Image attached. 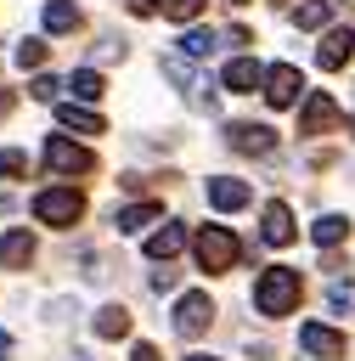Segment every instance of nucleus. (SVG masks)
<instances>
[{
  "label": "nucleus",
  "mask_w": 355,
  "mask_h": 361,
  "mask_svg": "<svg viewBox=\"0 0 355 361\" xmlns=\"http://www.w3.org/2000/svg\"><path fill=\"white\" fill-rule=\"evenodd\" d=\"M254 305H259V316H287V310L299 305V271L270 265V271L254 282Z\"/></svg>",
  "instance_id": "1"
},
{
  "label": "nucleus",
  "mask_w": 355,
  "mask_h": 361,
  "mask_svg": "<svg viewBox=\"0 0 355 361\" xmlns=\"http://www.w3.org/2000/svg\"><path fill=\"white\" fill-rule=\"evenodd\" d=\"M192 254H197V265H203V271H231V265H237V254H242V243H237L225 226H197Z\"/></svg>",
  "instance_id": "2"
},
{
  "label": "nucleus",
  "mask_w": 355,
  "mask_h": 361,
  "mask_svg": "<svg viewBox=\"0 0 355 361\" xmlns=\"http://www.w3.org/2000/svg\"><path fill=\"white\" fill-rule=\"evenodd\" d=\"M34 214H39L45 226H73V220L85 214V197H79L73 186H45V192L34 197Z\"/></svg>",
  "instance_id": "3"
},
{
  "label": "nucleus",
  "mask_w": 355,
  "mask_h": 361,
  "mask_svg": "<svg viewBox=\"0 0 355 361\" xmlns=\"http://www.w3.org/2000/svg\"><path fill=\"white\" fill-rule=\"evenodd\" d=\"M45 164H51L56 175H90V169H96L90 147H79V141H68V135H51V141H45Z\"/></svg>",
  "instance_id": "4"
},
{
  "label": "nucleus",
  "mask_w": 355,
  "mask_h": 361,
  "mask_svg": "<svg viewBox=\"0 0 355 361\" xmlns=\"http://www.w3.org/2000/svg\"><path fill=\"white\" fill-rule=\"evenodd\" d=\"M208 322H214V299H208V293H180V305H175V333H180V338H197Z\"/></svg>",
  "instance_id": "5"
},
{
  "label": "nucleus",
  "mask_w": 355,
  "mask_h": 361,
  "mask_svg": "<svg viewBox=\"0 0 355 361\" xmlns=\"http://www.w3.org/2000/svg\"><path fill=\"white\" fill-rule=\"evenodd\" d=\"M299 90H304V79H299V68H293V62L265 68V102H270V107H293V102H299Z\"/></svg>",
  "instance_id": "6"
},
{
  "label": "nucleus",
  "mask_w": 355,
  "mask_h": 361,
  "mask_svg": "<svg viewBox=\"0 0 355 361\" xmlns=\"http://www.w3.org/2000/svg\"><path fill=\"white\" fill-rule=\"evenodd\" d=\"M338 124V102L327 90H310L304 96V113H299V135H327Z\"/></svg>",
  "instance_id": "7"
},
{
  "label": "nucleus",
  "mask_w": 355,
  "mask_h": 361,
  "mask_svg": "<svg viewBox=\"0 0 355 361\" xmlns=\"http://www.w3.org/2000/svg\"><path fill=\"white\" fill-rule=\"evenodd\" d=\"M299 344H304L316 361H338V355H344V333H338V327H321V322H304V327H299Z\"/></svg>",
  "instance_id": "8"
},
{
  "label": "nucleus",
  "mask_w": 355,
  "mask_h": 361,
  "mask_svg": "<svg viewBox=\"0 0 355 361\" xmlns=\"http://www.w3.org/2000/svg\"><path fill=\"white\" fill-rule=\"evenodd\" d=\"M349 56H355V34H349V28H332V34H327V39L316 45V62H321L327 73H338V68H344Z\"/></svg>",
  "instance_id": "9"
},
{
  "label": "nucleus",
  "mask_w": 355,
  "mask_h": 361,
  "mask_svg": "<svg viewBox=\"0 0 355 361\" xmlns=\"http://www.w3.org/2000/svg\"><path fill=\"white\" fill-rule=\"evenodd\" d=\"M180 248H186V226H175V220H163V226H158V231L147 237V254H152L158 265H169V259H175Z\"/></svg>",
  "instance_id": "10"
},
{
  "label": "nucleus",
  "mask_w": 355,
  "mask_h": 361,
  "mask_svg": "<svg viewBox=\"0 0 355 361\" xmlns=\"http://www.w3.org/2000/svg\"><path fill=\"white\" fill-rule=\"evenodd\" d=\"M231 147L259 158V152H270V147H276V130H270V124H231Z\"/></svg>",
  "instance_id": "11"
},
{
  "label": "nucleus",
  "mask_w": 355,
  "mask_h": 361,
  "mask_svg": "<svg viewBox=\"0 0 355 361\" xmlns=\"http://www.w3.org/2000/svg\"><path fill=\"white\" fill-rule=\"evenodd\" d=\"M248 197H254V192H248V180H231V175H214V180H208V203H214V209H225V214H231V209H242Z\"/></svg>",
  "instance_id": "12"
},
{
  "label": "nucleus",
  "mask_w": 355,
  "mask_h": 361,
  "mask_svg": "<svg viewBox=\"0 0 355 361\" xmlns=\"http://www.w3.org/2000/svg\"><path fill=\"white\" fill-rule=\"evenodd\" d=\"M158 220H163V203H130V209H118V214H113L118 237H130V231H147V226H158Z\"/></svg>",
  "instance_id": "13"
},
{
  "label": "nucleus",
  "mask_w": 355,
  "mask_h": 361,
  "mask_svg": "<svg viewBox=\"0 0 355 361\" xmlns=\"http://www.w3.org/2000/svg\"><path fill=\"white\" fill-rule=\"evenodd\" d=\"M270 248H287L293 243V209L287 203H265V231H259Z\"/></svg>",
  "instance_id": "14"
},
{
  "label": "nucleus",
  "mask_w": 355,
  "mask_h": 361,
  "mask_svg": "<svg viewBox=\"0 0 355 361\" xmlns=\"http://www.w3.org/2000/svg\"><path fill=\"white\" fill-rule=\"evenodd\" d=\"M28 259H34V237H28L23 226L6 231V237H0V265H6V271H23Z\"/></svg>",
  "instance_id": "15"
},
{
  "label": "nucleus",
  "mask_w": 355,
  "mask_h": 361,
  "mask_svg": "<svg viewBox=\"0 0 355 361\" xmlns=\"http://www.w3.org/2000/svg\"><path fill=\"white\" fill-rule=\"evenodd\" d=\"M254 85H265V68H259L254 56L225 62V90H254Z\"/></svg>",
  "instance_id": "16"
},
{
  "label": "nucleus",
  "mask_w": 355,
  "mask_h": 361,
  "mask_svg": "<svg viewBox=\"0 0 355 361\" xmlns=\"http://www.w3.org/2000/svg\"><path fill=\"white\" fill-rule=\"evenodd\" d=\"M56 118H62V130H79V135H101V130H107V124H101V113L73 107V102H62V107H56Z\"/></svg>",
  "instance_id": "17"
},
{
  "label": "nucleus",
  "mask_w": 355,
  "mask_h": 361,
  "mask_svg": "<svg viewBox=\"0 0 355 361\" xmlns=\"http://www.w3.org/2000/svg\"><path fill=\"white\" fill-rule=\"evenodd\" d=\"M45 28L51 34H73L79 28V6L73 0H45Z\"/></svg>",
  "instance_id": "18"
},
{
  "label": "nucleus",
  "mask_w": 355,
  "mask_h": 361,
  "mask_svg": "<svg viewBox=\"0 0 355 361\" xmlns=\"http://www.w3.org/2000/svg\"><path fill=\"white\" fill-rule=\"evenodd\" d=\"M310 237H316V248H332V243L349 237V220H344V214H321V220L310 226Z\"/></svg>",
  "instance_id": "19"
},
{
  "label": "nucleus",
  "mask_w": 355,
  "mask_h": 361,
  "mask_svg": "<svg viewBox=\"0 0 355 361\" xmlns=\"http://www.w3.org/2000/svg\"><path fill=\"white\" fill-rule=\"evenodd\" d=\"M293 23H299V28H327V23H332V0H304V6H293Z\"/></svg>",
  "instance_id": "20"
},
{
  "label": "nucleus",
  "mask_w": 355,
  "mask_h": 361,
  "mask_svg": "<svg viewBox=\"0 0 355 361\" xmlns=\"http://www.w3.org/2000/svg\"><path fill=\"white\" fill-rule=\"evenodd\" d=\"M96 333H101V338H124V333H130V310H124V305L96 310Z\"/></svg>",
  "instance_id": "21"
},
{
  "label": "nucleus",
  "mask_w": 355,
  "mask_h": 361,
  "mask_svg": "<svg viewBox=\"0 0 355 361\" xmlns=\"http://www.w3.org/2000/svg\"><path fill=\"white\" fill-rule=\"evenodd\" d=\"M68 90H73L79 102H96V96H101V73H96V68H79V73L68 79Z\"/></svg>",
  "instance_id": "22"
},
{
  "label": "nucleus",
  "mask_w": 355,
  "mask_h": 361,
  "mask_svg": "<svg viewBox=\"0 0 355 361\" xmlns=\"http://www.w3.org/2000/svg\"><path fill=\"white\" fill-rule=\"evenodd\" d=\"M214 39H220L214 28H192V34L180 39V51H186V56H208V51H214Z\"/></svg>",
  "instance_id": "23"
},
{
  "label": "nucleus",
  "mask_w": 355,
  "mask_h": 361,
  "mask_svg": "<svg viewBox=\"0 0 355 361\" xmlns=\"http://www.w3.org/2000/svg\"><path fill=\"white\" fill-rule=\"evenodd\" d=\"M327 310H355V282H332L327 288Z\"/></svg>",
  "instance_id": "24"
},
{
  "label": "nucleus",
  "mask_w": 355,
  "mask_h": 361,
  "mask_svg": "<svg viewBox=\"0 0 355 361\" xmlns=\"http://www.w3.org/2000/svg\"><path fill=\"white\" fill-rule=\"evenodd\" d=\"M45 62V39H23L17 45V68H39Z\"/></svg>",
  "instance_id": "25"
},
{
  "label": "nucleus",
  "mask_w": 355,
  "mask_h": 361,
  "mask_svg": "<svg viewBox=\"0 0 355 361\" xmlns=\"http://www.w3.org/2000/svg\"><path fill=\"white\" fill-rule=\"evenodd\" d=\"M56 90H62V85H56L51 73H39V79L28 85V96H34V102H56Z\"/></svg>",
  "instance_id": "26"
},
{
  "label": "nucleus",
  "mask_w": 355,
  "mask_h": 361,
  "mask_svg": "<svg viewBox=\"0 0 355 361\" xmlns=\"http://www.w3.org/2000/svg\"><path fill=\"white\" fill-rule=\"evenodd\" d=\"M203 6H208V0H169V17H175V23H192Z\"/></svg>",
  "instance_id": "27"
},
{
  "label": "nucleus",
  "mask_w": 355,
  "mask_h": 361,
  "mask_svg": "<svg viewBox=\"0 0 355 361\" xmlns=\"http://www.w3.org/2000/svg\"><path fill=\"white\" fill-rule=\"evenodd\" d=\"M23 169H28L23 152H0V180H11V175H23Z\"/></svg>",
  "instance_id": "28"
},
{
  "label": "nucleus",
  "mask_w": 355,
  "mask_h": 361,
  "mask_svg": "<svg viewBox=\"0 0 355 361\" xmlns=\"http://www.w3.org/2000/svg\"><path fill=\"white\" fill-rule=\"evenodd\" d=\"M130 361H163V355H158L152 344H135V355H130Z\"/></svg>",
  "instance_id": "29"
},
{
  "label": "nucleus",
  "mask_w": 355,
  "mask_h": 361,
  "mask_svg": "<svg viewBox=\"0 0 355 361\" xmlns=\"http://www.w3.org/2000/svg\"><path fill=\"white\" fill-rule=\"evenodd\" d=\"M6 350H11V338H6V333H0V355H6Z\"/></svg>",
  "instance_id": "30"
},
{
  "label": "nucleus",
  "mask_w": 355,
  "mask_h": 361,
  "mask_svg": "<svg viewBox=\"0 0 355 361\" xmlns=\"http://www.w3.org/2000/svg\"><path fill=\"white\" fill-rule=\"evenodd\" d=\"M186 361H214V355H186Z\"/></svg>",
  "instance_id": "31"
},
{
  "label": "nucleus",
  "mask_w": 355,
  "mask_h": 361,
  "mask_svg": "<svg viewBox=\"0 0 355 361\" xmlns=\"http://www.w3.org/2000/svg\"><path fill=\"white\" fill-rule=\"evenodd\" d=\"M349 135H355V118H349Z\"/></svg>",
  "instance_id": "32"
}]
</instances>
